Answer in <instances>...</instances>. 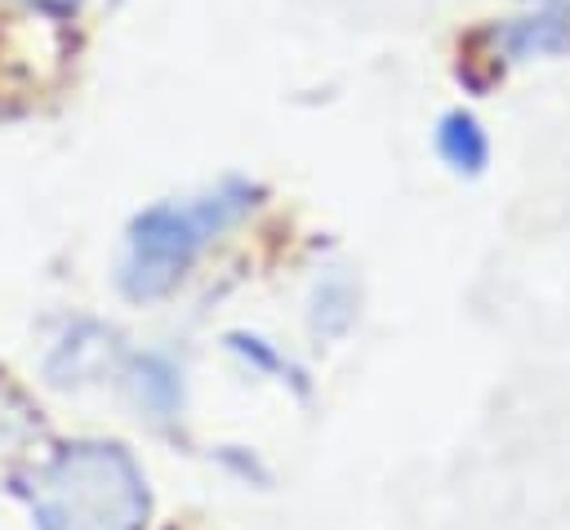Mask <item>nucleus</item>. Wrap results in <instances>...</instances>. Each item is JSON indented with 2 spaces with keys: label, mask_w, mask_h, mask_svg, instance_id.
<instances>
[{
  "label": "nucleus",
  "mask_w": 570,
  "mask_h": 530,
  "mask_svg": "<svg viewBox=\"0 0 570 530\" xmlns=\"http://www.w3.org/2000/svg\"><path fill=\"white\" fill-rule=\"evenodd\" d=\"M27 9H36V13H49V18H67V13H76L85 0H22Z\"/></svg>",
  "instance_id": "obj_4"
},
{
  "label": "nucleus",
  "mask_w": 570,
  "mask_h": 530,
  "mask_svg": "<svg viewBox=\"0 0 570 530\" xmlns=\"http://www.w3.org/2000/svg\"><path fill=\"white\" fill-rule=\"evenodd\" d=\"M436 147H441V156H445L459 174H481L485 160H490V138H485V129L476 125V116H468V111H450V116L441 120Z\"/></svg>",
  "instance_id": "obj_3"
},
{
  "label": "nucleus",
  "mask_w": 570,
  "mask_h": 530,
  "mask_svg": "<svg viewBox=\"0 0 570 530\" xmlns=\"http://www.w3.org/2000/svg\"><path fill=\"white\" fill-rule=\"evenodd\" d=\"M249 205H254V187L240 178H227L205 196L160 200V205L142 209L129 227L125 258H120L125 294L129 298L169 294L187 276V267L205 254V245L218 241Z\"/></svg>",
  "instance_id": "obj_1"
},
{
  "label": "nucleus",
  "mask_w": 570,
  "mask_h": 530,
  "mask_svg": "<svg viewBox=\"0 0 570 530\" xmlns=\"http://www.w3.org/2000/svg\"><path fill=\"white\" fill-rule=\"evenodd\" d=\"M40 530H138L147 485L120 445H67L27 490Z\"/></svg>",
  "instance_id": "obj_2"
}]
</instances>
